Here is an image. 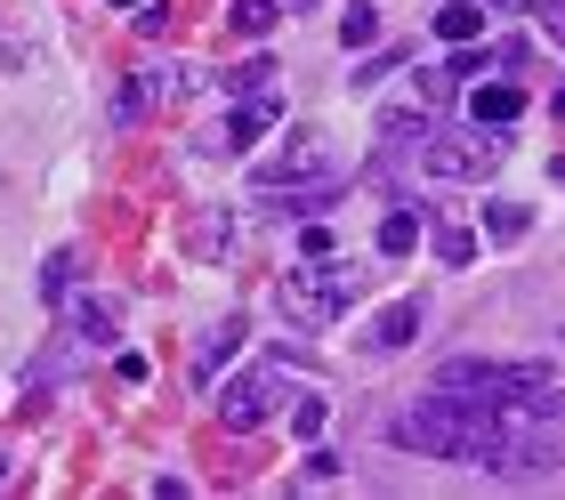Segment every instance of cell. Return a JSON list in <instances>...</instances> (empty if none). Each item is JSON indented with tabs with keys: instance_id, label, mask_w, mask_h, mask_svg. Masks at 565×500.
I'll return each mask as SVG.
<instances>
[{
	"instance_id": "3",
	"label": "cell",
	"mask_w": 565,
	"mask_h": 500,
	"mask_svg": "<svg viewBox=\"0 0 565 500\" xmlns=\"http://www.w3.org/2000/svg\"><path fill=\"white\" fill-rule=\"evenodd\" d=\"M413 153H420L428 178H493L501 138H469V129H420Z\"/></svg>"
},
{
	"instance_id": "24",
	"label": "cell",
	"mask_w": 565,
	"mask_h": 500,
	"mask_svg": "<svg viewBox=\"0 0 565 500\" xmlns=\"http://www.w3.org/2000/svg\"><path fill=\"white\" fill-rule=\"evenodd\" d=\"M550 178H557V187H565V162H550Z\"/></svg>"
},
{
	"instance_id": "13",
	"label": "cell",
	"mask_w": 565,
	"mask_h": 500,
	"mask_svg": "<svg viewBox=\"0 0 565 500\" xmlns=\"http://www.w3.org/2000/svg\"><path fill=\"white\" fill-rule=\"evenodd\" d=\"M73 331H82L89 348H97V339H114V331H121V307H114V299H73Z\"/></svg>"
},
{
	"instance_id": "23",
	"label": "cell",
	"mask_w": 565,
	"mask_h": 500,
	"mask_svg": "<svg viewBox=\"0 0 565 500\" xmlns=\"http://www.w3.org/2000/svg\"><path fill=\"white\" fill-rule=\"evenodd\" d=\"M542 24H550V33L565 41V0H542Z\"/></svg>"
},
{
	"instance_id": "25",
	"label": "cell",
	"mask_w": 565,
	"mask_h": 500,
	"mask_svg": "<svg viewBox=\"0 0 565 500\" xmlns=\"http://www.w3.org/2000/svg\"><path fill=\"white\" fill-rule=\"evenodd\" d=\"M114 9H146V0H114Z\"/></svg>"
},
{
	"instance_id": "1",
	"label": "cell",
	"mask_w": 565,
	"mask_h": 500,
	"mask_svg": "<svg viewBox=\"0 0 565 500\" xmlns=\"http://www.w3.org/2000/svg\"><path fill=\"white\" fill-rule=\"evenodd\" d=\"M501 419L509 412H484V404H460V396H428L420 404H404L396 419H388V444L396 453H428V460H484L493 453V436H501Z\"/></svg>"
},
{
	"instance_id": "19",
	"label": "cell",
	"mask_w": 565,
	"mask_h": 500,
	"mask_svg": "<svg viewBox=\"0 0 565 500\" xmlns=\"http://www.w3.org/2000/svg\"><path fill=\"white\" fill-rule=\"evenodd\" d=\"M73 275H82V258H73V251H57V258H49V267H41V299H49V307H65Z\"/></svg>"
},
{
	"instance_id": "7",
	"label": "cell",
	"mask_w": 565,
	"mask_h": 500,
	"mask_svg": "<svg viewBox=\"0 0 565 500\" xmlns=\"http://www.w3.org/2000/svg\"><path fill=\"white\" fill-rule=\"evenodd\" d=\"M186 82H194V73H186V65H146V73H138V82H130V89H121V105H114V121H138V114H146V105H153V97H178V89H186Z\"/></svg>"
},
{
	"instance_id": "14",
	"label": "cell",
	"mask_w": 565,
	"mask_h": 500,
	"mask_svg": "<svg viewBox=\"0 0 565 500\" xmlns=\"http://www.w3.org/2000/svg\"><path fill=\"white\" fill-rule=\"evenodd\" d=\"M275 17H282V0H235V9H226V33L259 41V33H275Z\"/></svg>"
},
{
	"instance_id": "12",
	"label": "cell",
	"mask_w": 565,
	"mask_h": 500,
	"mask_svg": "<svg viewBox=\"0 0 565 500\" xmlns=\"http://www.w3.org/2000/svg\"><path fill=\"white\" fill-rule=\"evenodd\" d=\"M484 33V9H477V0H445V9H436V41H477Z\"/></svg>"
},
{
	"instance_id": "20",
	"label": "cell",
	"mask_w": 565,
	"mask_h": 500,
	"mask_svg": "<svg viewBox=\"0 0 565 500\" xmlns=\"http://www.w3.org/2000/svg\"><path fill=\"white\" fill-rule=\"evenodd\" d=\"M267 82H275V65H267V57H250L243 73H226V89H243V97H259Z\"/></svg>"
},
{
	"instance_id": "18",
	"label": "cell",
	"mask_w": 565,
	"mask_h": 500,
	"mask_svg": "<svg viewBox=\"0 0 565 500\" xmlns=\"http://www.w3.org/2000/svg\"><path fill=\"white\" fill-rule=\"evenodd\" d=\"M340 41H348V49H372V41H380V9H372V0H348Z\"/></svg>"
},
{
	"instance_id": "16",
	"label": "cell",
	"mask_w": 565,
	"mask_h": 500,
	"mask_svg": "<svg viewBox=\"0 0 565 500\" xmlns=\"http://www.w3.org/2000/svg\"><path fill=\"white\" fill-rule=\"evenodd\" d=\"M436 258H445V267H469V258H477V234L460 226V219H436Z\"/></svg>"
},
{
	"instance_id": "9",
	"label": "cell",
	"mask_w": 565,
	"mask_h": 500,
	"mask_svg": "<svg viewBox=\"0 0 565 500\" xmlns=\"http://www.w3.org/2000/svg\"><path fill=\"white\" fill-rule=\"evenodd\" d=\"M243 339H250V323H243V315H226V323H211V331H202V348H194V387H211V380H218V363L235 355Z\"/></svg>"
},
{
	"instance_id": "10",
	"label": "cell",
	"mask_w": 565,
	"mask_h": 500,
	"mask_svg": "<svg viewBox=\"0 0 565 500\" xmlns=\"http://www.w3.org/2000/svg\"><path fill=\"white\" fill-rule=\"evenodd\" d=\"M469 114H477V129H509V121L525 114V89L518 82H477L469 89Z\"/></svg>"
},
{
	"instance_id": "22",
	"label": "cell",
	"mask_w": 565,
	"mask_h": 500,
	"mask_svg": "<svg viewBox=\"0 0 565 500\" xmlns=\"http://www.w3.org/2000/svg\"><path fill=\"white\" fill-rule=\"evenodd\" d=\"M299 258H331V226H299Z\"/></svg>"
},
{
	"instance_id": "21",
	"label": "cell",
	"mask_w": 565,
	"mask_h": 500,
	"mask_svg": "<svg viewBox=\"0 0 565 500\" xmlns=\"http://www.w3.org/2000/svg\"><path fill=\"white\" fill-rule=\"evenodd\" d=\"M291 428L299 436H323V396H291Z\"/></svg>"
},
{
	"instance_id": "11",
	"label": "cell",
	"mask_w": 565,
	"mask_h": 500,
	"mask_svg": "<svg viewBox=\"0 0 565 500\" xmlns=\"http://www.w3.org/2000/svg\"><path fill=\"white\" fill-rule=\"evenodd\" d=\"M413 339H420V299H388V307L372 315V348H380V355L413 348Z\"/></svg>"
},
{
	"instance_id": "2",
	"label": "cell",
	"mask_w": 565,
	"mask_h": 500,
	"mask_svg": "<svg viewBox=\"0 0 565 500\" xmlns=\"http://www.w3.org/2000/svg\"><path fill=\"white\" fill-rule=\"evenodd\" d=\"M355 291H364V267L316 258V267H299L291 283H282V315H291L299 331H323V323H340V315L355 307Z\"/></svg>"
},
{
	"instance_id": "8",
	"label": "cell",
	"mask_w": 565,
	"mask_h": 500,
	"mask_svg": "<svg viewBox=\"0 0 565 500\" xmlns=\"http://www.w3.org/2000/svg\"><path fill=\"white\" fill-rule=\"evenodd\" d=\"M186 251L211 258V267H226V258H235V219H226V210H194L186 219Z\"/></svg>"
},
{
	"instance_id": "5",
	"label": "cell",
	"mask_w": 565,
	"mask_h": 500,
	"mask_svg": "<svg viewBox=\"0 0 565 500\" xmlns=\"http://www.w3.org/2000/svg\"><path fill=\"white\" fill-rule=\"evenodd\" d=\"M340 162H331V138L323 129H291V138H282V162H267L259 170V187L275 194V187H307V178H331Z\"/></svg>"
},
{
	"instance_id": "4",
	"label": "cell",
	"mask_w": 565,
	"mask_h": 500,
	"mask_svg": "<svg viewBox=\"0 0 565 500\" xmlns=\"http://www.w3.org/2000/svg\"><path fill=\"white\" fill-rule=\"evenodd\" d=\"M282 372H291V348H275L267 363H259V372H243L235 387H218V419H226V428H259V419L282 404Z\"/></svg>"
},
{
	"instance_id": "6",
	"label": "cell",
	"mask_w": 565,
	"mask_h": 500,
	"mask_svg": "<svg viewBox=\"0 0 565 500\" xmlns=\"http://www.w3.org/2000/svg\"><path fill=\"white\" fill-rule=\"evenodd\" d=\"M275 114H282V105L259 89V97H243V105H235V114H226V121H218L202 146H211V153H250V146H259L267 129H275Z\"/></svg>"
},
{
	"instance_id": "17",
	"label": "cell",
	"mask_w": 565,
	"mask_h": 500,
	"mask_svg": "<svg viewBox=\"0 0 565 500\" xmlns=\"http://www.w3.org/2000/svg\"><path fill=\"white\" fill-rule=\"evenodd\" d=\"M380 251H388V258L420 251V219H413V210H388V219H380Z\"/></svg>"
},
{
	"instance_id": "15",
	"label": "cell",
	"mask_w": 565,
	"mask_h": 500,
	"mask_svg": "<svg viewBox=\"0 0 565 500\" xmlns=\"http://www.w3.org/2000/svg\"><path fill=\"white\" fill-rule=\"evenodd\" d=\"M525 226H533V210H525V202H484V234H493V243H518Z\"/></svg>"
}]
</instances>
